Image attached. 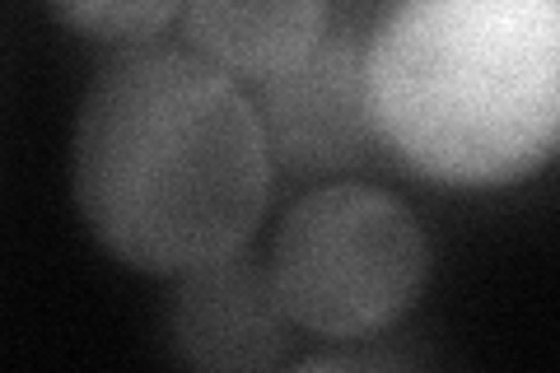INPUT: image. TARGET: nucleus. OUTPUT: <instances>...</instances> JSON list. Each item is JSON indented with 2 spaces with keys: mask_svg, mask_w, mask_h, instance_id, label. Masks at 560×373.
Segmentation results:
<instances>
[{
  "mask_svg": "<svg viewBox=\"0 0 560 373\" xmlns=\"http://www.w3.org/2000/svg\"><path fill=\"white\" fill-rule=\"evenodd\" d=\"M290 331L267 261L248 253L178 276L168 299V346L191 373H267Z\"/></svg>",
  "mask_w": 560,
  "mask_h": 373,
  "instance_id": "nucleus-5",
  "label": "nucleus"
},
{
  "mask_svg": "<svg viewBox=\"0 0 560 373\" xmlns=\"http://www.w3.org/2000/svg\"><path fill=\"white\" fill-rule=\"evenodd\" d=\"M178 14H183L178 0H75V5L57 0L51 5V20L66 28H80L103 43H136V47H145V38H154Z\"/></svg>",
  "mask_w": 560,
  "mask_h": 373,
  "instance_id": "nucleus-7",
  "label": "nucleus"
},
{
  "mask_svg": "<svg viewBox=\"0 0 560 373\" xmlns=\"http://www.w3.org/2000/svg\"><path fill=\"white\" fill-rule=\"evenodd\" d=\"M378 154L430 183L500 187L560 140V10L547 0H407L364 38Z\"/></svg>",
  "mask_w": 560,
  "mask_h": 373,
  "instance_id": "nucleus-2",
  "label": "nucleus"
},
{
  "mask_svg": "<svg viewBox=\"0 0 560 373\" xmlns=\"http://www.w3.org/2000/svg\"><path fill=\"white\" fill-rule=\"evenodd\" d=\"M300 373H411L393 354H327V360H308Z\"/></svg>",
  "mask_w": 560,
  "mask_h": 373,
  "instance_id": "nucleus-8",
  "label": "nucleus"
},
{
  "mask_svg": "<svg viewBox=\"0 0 560 373\" xmlns=\"http://www.w3.org/2000/svg\"><path fill=\"white\" fill-rule=\"evenodd\" d=\"M178 20L191 57L234 84H261L318 47L331 10L323 0H191Z\"/></svg>",
  "mask_w": 560,
  "mask_h": 373,
  "instance_id": "nucleus-6",
  "label": "nucleus"
},
{
  "mask_svg": "<svg viewBox=\"0 0 560 373\" xmlns=\"http://www.w3.org/2000/svg\"><path fill=\"white\" fill-rule=\"evenodd\" d=\"M364 38L370 28L360 20L331 14L304 61L253 84L248 103L271 168L294 177H337L383 159L364 103Z\"/></svg>",
  "mask_w": 560,
  "mask_h": 373,
  "instance_id": "nucleus-4",
  "label": "nucleus"
},
{
  "mask_svg": "<svg viewBox=\"0 0 560 373\" xmlns=\"http://www.w3.org/2000/svg\"><path fill=\"white\" fill-rule=\"evenodd\" d=\"M430 261L425 224L401 197L370 183H327L285 210L267 271L294 327L360 341L416 304Z\"/></svg>",
  "mask_w": 560,
  "mask_h": 373,
  "instance_id": "nucleus-3",
  "label": "nucleus"
},
{
  "mask_svg": "<svg viewBox=\"0 0 560 373\" xmlns=\"http://www.w3.org/2000/svg\"><path fill=\"white\" fill-rule=\"evenodd\" d=\"M70 191L131 271L187 276L243 253L271 201L248 89L187 47L117 51L80 98Z\"/></svg>",
  "mask_w": 560,
  "mask_h": 373,
  "instance_id": "nucleus-1",
  "label": "nucleus"
}]
</instances>
